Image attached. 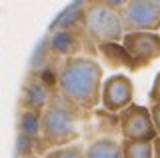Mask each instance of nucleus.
I'll list each match as a JSON object with an SVG mask.
<instances>
[{"label":"nucleus","instance_id":"f257e3e1","mask_svg":"<svg viewBox=\"0 0 160 158\" xmlns=\"http://www.w3.org/2000/svg\"><path fill=\"white\" fill-rule=\"evenodd\" d=\"M56 82L62 98L82 110H94L102 100V68L94 58H66Z\"/></svg>","mask_w":160,"mask_h":158},{"label":"nucleus","instance_id":"f03ea898","mask_svg":"<svg viewBox=\"0 0 160 158\" xmlns=\"http://www.w3.org/2000/svg\"><path fill=\"white\" fill-rule=\"evenodd\" d=\"M40 138L46 146L62 148L78 138L76 116L66 104L52 100L40 116Z\"/></svg>","mask_w":160,"mask_h":158},{"label":"nucleus","instance_id":"7ed1b4c3","mask_svg":"<svg viewBox=\"0 0 160 158\" xmlns=\"http://www.w3.org/2000/svg\"><path fill=\"white\" fill-rule=\"evenodd\" d=\"M82 24L86 32L100 44H116L124 38V24L120 18V10L100 0H92L84 8Z\"/></svg>","mask_w":160,"mask_h":158},{"label":"nucleus","instance_id":"20e7f679","mask_svg":"<svg viewBox=\"0 0 160 158\" xmlns=\"http://www.w3.org/2000/svg\"><path fill=\"white\" fill-rule=\"evenodd\" d=\"M124 34L160 30V8L154 0H128L120 8Z\"/></svg>","mask_w":160,"mask_h":158},{"label":"nucleus","instance_id":"39448f33","mask_svg":"<svg viewBox=\"0 0 160 158\" xmlns=\"http://www.w3.org/2000/svg\"><path fill=\"white\" fill-rule=\"evenodd\" d=\"M120 132L124 140H150L156 138V128L152 122L150 108L140 104H130L126 110L120 112Z\"/></svg>","mask_w":160,"mask_h":158},{"label":"nucleus","instance_id":"423d86ee","mask_svg":"<svg viewBox=\"0 0 160 158\" xmlns=\"http://www.w3.org/2000/svg\"><path fill=\"white\" fill-rule=\"evenodd\" d=\"M134 98V84L126 74H114L102 84V106L108 112L126 110Z\"/></svg>","mask_w":160,"mask_h":158},{"label":"nucleus","instance_id":"0eeeda50","mask_svg":"<svg viewBox=\"0 0 160 158\" xmlns=\"http://www.w3.org/2000/svg\"><path fill=\"white\" fill-rule=\"evenodd\" d=\"M122 46L126 48L132 60L150 62L160 58V36L156 32H132L124 34Z\"/></svg>","mask_w":160,"mask_h":158},{"label":"nucleus","instance_id":"6e6552de","mask_svg":"<svg viewBox=\"0 0 160 158\" xmlns=\"http://www.w3.org/2000/svg\"><path fill=\"white\" fill-rule=\"evenodd\" d=\"M48 86L44 84L42 80L38 78H32L28 82V86L24 88V94H22V106L24 110H36L42 112L50 102H48Z\"/></svg>","mask_w":160,"mask_h":158},{"label":"nucleus","instance_id":"1a4fd4ad","mask_svg":"<svg viewBox=\"0 0 160 158\" xmlns=\"http://www.w3.org/2000/svg\"><path fill=\"white\" fill-rule=\"evenodd\" d=\"M84 158H124L122 156V142L114 140V138H108V136H102L86 146Z\"/></svg>","mask_w":160,"mask_h":158},{"label":"nucleus","instance_id":"9d476101","mask_svg":"<svg viewBox=\"0 0 160 158\" xmlns=\"http://www.w3.org/2000/svg\"><path fill=\"white\" fill-rule=\"evenodd\" d=\"M50 48H52L56 54H62V56H66V58H72V56H78L80 42H78V36L74 32H70L68 28L66 30L60 28L58 32H54L52 40H50Z\"/></svg>","mask_w":160,"mask_h":158},{"label":"nucleus","instance_id":"9b49d317","mask_svg":"<svg viewBox=\"0 0 160 158\" xmlns=\"http://www.w3.org/2000/svg\"><path fill=\"white\" fill-rule=\"evenodd\" d=\"M40 116H42V112L22 110V114H20V122H18L20 136H26V138H30V140L40 138Z\"/></svg>","mask_w":160,"mask_h":158},{"label":"nucleus","instance_id":"f8f14e48","mask_svg":"<svg viewBox=\"0 0 160 158\" xmlns=\"http://www.w3.org/2000/svg\"><path fill=\"white\" fill-rule=\"evenodd\" d=\"M122 156L124 158H154V144L150 140H124Z\"/></svg>","mask_w":160,"mask_h":158},{"label":"nucleus","instance_id":"ddd939ff","mask_svg":"<svg viewBox=\"0 0 160 158\" xmlns=\"http://www.w3.org/2000/svg\"><path fill=\"white\" fill-rule=\"evenodd\" d=\"M84 150L86 148L80 146V144H68V146L50 150L46 154V158H84Z\"/></svg>","mask_w":160,"mask_h":158},{"label":"nucleus","instance_id":"4468645a","mask_svg":"<svg viewBox=\"0 0 160 158\" xmlns=\"http://www.w3.org/2000/svg\"><path fill=\"white\" fill-rule=\"evenodd\" d=\"M150 100H152V104H160V72L154 78L152 90H150Z\"/></svg>","mask_w":160,"mask_h":158},{"label":"nucleus","instance_id":"2eb2a0df","mask_svg":"<svg viewBox=\"0 0 160 158\" xmlns=\"http://www.w3.org/2000/svg\"><path fill=\"white\" fill-rule=\"evenodd\" d=\"M150 114H152V122H154V128H156V134L160 136V104L150 106Z\"/></svg>","mask_w":160,"mask_h":158},{"label":"nucleus","instance_id":"dca6fc26","mask_svg":"<svg viewBox=\"0 0 160 158\" xmlns=\"http://www.w3.org/2000/svg\"><path fill=\"white\" fill-rule=\"evenodd\" d=\"M154 158H160V136H156L154 138Z\"/></svg>","mask_w":160,"mask_h":158},{"label":"nucleus","instance_id":"f3484780","mask_svg":"<svg viewBox=\"0 0 160 158\" xmlns=\"http://www.w3.org/2000/svg\"><path fill=\"white\" fill-rule=\"evenodd\" d=\"M154 2H156V4H158V8H160V0H154Z\"/></svg>","mask_w":160,"mask_h":158},{"label":"nucleus","instance_id":"a211bd4d","mask_svg":"<svg viewBox=\"0 0 160 158\" xmlns=\"http://www.w3.org/2000/svg\"><path fill=\"white\" fill-rule=\"evenodd\" d=\"M26 158H38V156H34V154H32V156H26Z\"/></svg>","mask_w":160,"mask_h":158}]
</instances>
